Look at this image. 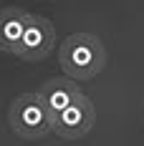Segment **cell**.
<instances>
[{
	"mask_svg": "<svg viewBox=\"0 0 144 146\" xmlns=\"http://www.w3.org/2000/svg\"><path fill=\"white\" fill-rule=\"evenodd\" d=\"M94 123H96V108H94L91 98L81 93L78 101L56 118L53 133L58 139H63V141H78L94 129Z\"/></svg>",
	"mask_w": 144,
	"mask_h": 146,
	"instance_id": "cell-4",
	"label": "cell"
},
{
	"mask_svg": "<svg viewBox=\"0 0 144 146\" xmlns=\"http://www.w3.org/2000/svg\"><path fill=\"white\" fill-rule=\"evenodd\" d=\"M53 48H56V28H53V23L48 18H43V15L30 13L28 28H25V35L20 40V48H18L15 58L28 60V63H38V60L48 58Z\"/></svg>",
	"mask_w": 144,
	"mask_h": 146,
	"instance_id": "cell-3",
	"label": "cell"
},
{
	"mask_svg": "<svg viewBox=\"0 0 144 146\" xmlns=\"http://www.w3.org/2000/svg\"><path fill=\"white\" fill-rule=\"evenodd\" d=\"M8 123L20 139L28 141H41L48 133H53V123L56 118L51 116V111L46 108V103L41 101V96L33 93H20L8 111Z\"/></svg>",
	"mask_w": 144,
	"mask_h": 146,
	"instance_id": "cell-2",
	"label": "cell"
},
{
	"mask_svg": "<svg viewBox=\"0 0 144 146\" xmlns=\"http://www.w3.org/2000/svg\"><path fill=\"white\" fill-rule=\"evenodd\" d=\"M58 60H61L63 73L76 83L91 81L106 68V48L101 38L94 33H71L61 43Z\"/></svg>",
	"mask_w": 144,
	"mask_h": 146,
	"instance_id": "cell-1",
	"label": "cell"
},
{
	"mask_svg": "<svg viewBox=\"0 0 144 146\" xmlns=\"http://www.w3.org/2000/svg\"><path fill=\"white\" fill-rule=\"evenodd\" d=\"M35 93L41 96V101H43L46 108L51 111V116L58 118L66 108H71L73 103L78 101L81 88H78V83H76L73 78H68V76H56V78L43 81Z\"/></svg>",
	"mask_w": 144,
	"mask_h": 146,
	"instance_id": "cell-5",
	"label": "cell"
},
{
	"mask_svg": "<svg viewBox=\"0 0 144 146\" xmlns=\"http://www.w3.org/2000/svg\"><path fill=\"white\" fill-rule=\"evenodd\" d=\"M28 20L30 13L23 8H3L0 10V50L3 53H8V56L18 53L20 40L28 28Z\"/></svg>",
	"mask_w": 144,
	"mask_h": 146,
	"instance_id": "cell-6",
	"label": "cell"
}]
</instances>
